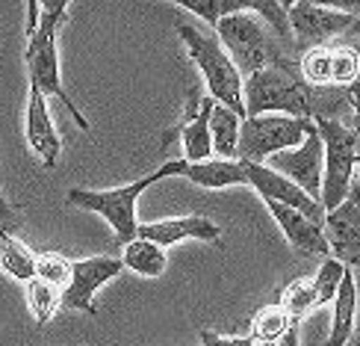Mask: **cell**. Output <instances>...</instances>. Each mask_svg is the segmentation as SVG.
<instances>
[{"instance_id": "cell-13", "label": "cell", "mask_w": 360, "mask_h": 346, "mask_svg": "<svg viewBox=\"0 0 360 346\" xmlns=\"http://www.w3.org/2000/svg\"><path fill=\"white\" fill-rule=\"evenodd\" d=\"M325 240L331 254L349 269H360V207L346 195L334 210H325Z\"/></svg>"}, {"instance_id": "cell-9", "label": "cell", "mask_w": 360, "mask_h": 346, "mask_svg": "<svg viewBox=\"0 0 360 346\" xmlns=\"http://www.w3.org/2000/svg\"><path fill=\"white\" fill-rule=\"evenodd\" d=\"M122 269H124L122 258H110V254L71 261V278L63 288V308L83 311V314H98L95 293L103 288V284H110Z\"/></svg>"}, {"instance_id": "cell-12", "label": "cell", "mask_w": 360, "mask_h": 346, "mask_svg": "<svg viewBox=\"0 0 360 346\" xmlns=\"http://www.w3.org/2000/svg\"><path fill=\"white\" fill-rule=\"evenodd\" d=\"M245 175H248V187L257 192L263 202H283V204H290L295 210H302V214H307L316 222L325 219V207L319 204V199H313L310 192H304L287 175L275 172L269 163H245Z\"/></svg>"}, {"instance_id": "cell-23", "label": "cell", "mask_w": 360, "mask_h": 346, "mask_svg": "<svg viewBox=\"0 0 360 346\" xmlns=\"http://www.w3.org/2000/svg\"><path fill=\"white\" fill-rule=\"evenodd\" d=\"M27 305H30V314L36 317L39 326L51 323L53 314L63 308V288H56V284L33 276L27 281Z\"/></svg>"}, {"instance_id": "cell-34", "label": "cell", "mask_w": 360, "mask_h": 346, "mask_svg": "<svg viewBox=\"0 0 360 346\" xmlns=\"http://www.w3.org/2000/svg\"><path fill=\"white\" fill-rule=\"evenodd\" d=\"M275 346H302V338H298V323H292V326H290V332L283 335Z\"/></svg>"}, {"instance_id": "cell-15", "label": "cell", "mask_w": 360, "mask_h": 346, "mask_svg": "<svg viewBox=\"0 0 360 346\" xmlns=\"http://www.w3.org/2000/svg\"><path fill=\"white\" fill-rule=\"evenodd\" d=\"M24 133H27V145L36 152L44 169H53L63 154V140L56 133V125L48 113V98L41 95V89L30 83V95H27V118H24Z\"/></svg>"}, {"instance_id": "cell-31", "label": "cell", "mask_w": 360, "mask_h": 346, "mask_svg": "<svg viewBox=\"0 0 360 346\" xmlns=\"http://www.w3.org/2000/svg\"><path fill=\"white\" fill-rule=\"evenodd\" d=\"M349 104H352V128L360 137V80H354L349 86Z\"/></svg>"}, {"instance_id": "cell-4", "label": "cell", "mask_w": 360, "mask_h": 346, "mask_svg": "<svg viewBox=\"0 0 360 346\" xmlns=\"http://www.w3.org/2000/svg\"><path fill=\"white\" fill-rule=\"evenodd\" d=\"M216 36L224 44V51L231 54L233 66L239 68L243 78L266 66H290L287 54L278 44L275 30L257 21L254 15H245V12L224 15L216 24Z\"/></svg>"}, {"instance_id": "cell-17", "label": "cell", "mask_w": 360, "mask_h": 346, "mask_svg": "<svg viewBox=\"0 0 360 346\" xmlns=\"http://www.w3.org/2000/svg\"><path fill=\"white\" fill-rule=\"evenodd\" d=\"M139 234L166 249L174 243H184V240H204V243H219L221 240V228L207 216H174V219L145 222L139 225Z\"/></svg>"}, {"instance_id": "cell-1", "label": "cell", "mask_w": 360, "mask_h": 346, "mask_svg": "<svg viewBox=\"0 0 360 346\" xmlns=\"http://www.w3.org/2000/svg\"><path fill=\"white\" fill-rule=\"evenodd\" d=\"M184 166H186L184 157L169 160V163H162L160 169H154L151 175L133 180V184L115 187V190H83V187H74V190L65 192V202L74 204V207H80V210H89V214L103 216V219L110 222L115 243L124 246L127 240L139 237V219H136L139 195L148 187H154L157 180L180 178V175H184Z\"/></svg>"}, {"instance_id": "cell-8", "label": "cell", "mask_w": 360, "mask_h": 346, "mask_svg": "<svg viewBox=\"0 0 360 346\" xmlns=\"http://www.w3.org/2000/svg\"><path fill=\"white\" fill-rule=\"evenodd\" d=\"M287 18L292 30V44L298 51H307L313 44H328V39L334 36H346L354 15L331 6H319L313 0H295L287 9Z\"/></svg>"}, {"instance_id": "cell-22", "label": "cell", "mask_w": 360, "mask_h": 346, "mask_svg": "<svg viewBox=\"0 0 360 346\" xmlns=\"http://www.w3.org/2000/svg\"><path fill=\"white\" fill-rule=\"evenodd\" d=\"M292 323H298V320L290 317L287 308H283L281 302H272V305H266V308H260L257 314H254L248 338L254 343H278L283 335L290 332Z\"/></svg>"}, {"instance_id": "cell-24", "label": "cell", "mask_w": 360, "mask_h": 346, "mask_svg": "<svg viewBox=\"0 0 360 346\" xmlns=\"http://www.w3.org/2000/svg\"><path fill=\"white\" fill-rule=\"evenodd\" d=\"M278 302L287 308V314L292 320L302 323V317H307L310 311H316V288H313V276H304V278H295L290 281L287 288L281 290Z\"/></svg>"}, {"instance_id": "cell-11", "label": "cell", "mask_w": 360, "mask_h": 346, "mask_svg": "<svg viewBox=\"0 0 360 346\" xmlns=\"http://www.w3.org/2000/svg\"><path fill=\"white\" fill-rule=\"evenodd\" d=\"M172 4L184 6V9L192 12V15H198V18L207 21L213 30H216V24L224 18V15L257 12L260 18L275 30V36H278L281 42H290V39H292L287 9L281 6V0H172Z\"/></svg>"}, {"instance_id": "cell-25", "label": "cell", "mask_w": 360, "mask_h": 346, "mask_svg": "<svg viewBox=\"0 0 360 346\" xmlns=\"http://www.w3.org/2000/svg\"><path fill=\"white\" fill-rule=\"evenodd\" d=\"M298 74L310 86H334L331 80V44H313L298 56Z\"/></svg>"}, {"instance_id": "cell-6", "label": "cell", "mask_w": 360, "mask_h": 346, "mask_svg": "<svg viewBox=\"0 0 360 346\" xmlns=\"http://www.w3.org/2000/svg\"><path fill=\"white\" fill-rule=\"evenodd\" d=\"M59 27H63V21H59V18L39 12V24L27 33V51H24L27 74H30V83L41 89L44 98L63 101V107L68 110V116L74 118V122H77V128L89 133L86 116L77 110V104L71 101V95L65 92V86H63V71H59V48H56Z\"/></svg>"}, {"instance_id": "cell-10", "label": "cell", "mask_w": 360, "mask_h": 346, "mask_svg": "<svg viewBox=\"0 0 360 346\" xmlns=\"http://www.w3.org/2000/svg\"><path fill=\"white\" fill-rule=\"evenodd\" d=\"M275 172L287 175L290 180H295L304 192H310L313 199H319L322 190V166H325V145L316 125H310L307 137L298 142L295 148H287V152H278L266 160Z\"/></svg>"}, {"instance_id": "cell-37", "label": "cell", "mask_w": 360, "mask_h": 346, "mask_svg": "<svg viewBox=\"0 0 360 346\" xmlns=\"http://www.w3.org/2000/svg\"><path fill=\"white\" fill-rule=\"evenodd\" d=\"M292 4H295V0H281V6H283V9H290Z\"/></svg>"}, {"instance_id": "cell-21", "label": "cell", "mask_w": 360, "mask_h": 346, "mask_svg": "<svg viewBox=\"0 0 360 346\" xmlns=\"http://www.w3.org/2000/svg\"><path fill=\"white\" fill-rule=\"evenodd\" d=\"M239 125H243V116L233 113L231 107H224V104L213 101V110H210V140H213V154L236 157Z\"/></svg>"}, {"instance_id": "cell-35", "label": "cell", "mask_w": 360, "mask_h": 346, "mask_svg": "<svg viewBox=\"0 0 360 346\" xmlns=\"http://www.w3.org/2000/svg\"><path fill=\"white\" fill-rule=\"evenodd\" d=\"M360 36V15H357V18L352 21V27L346 30V39H357Z\"/></svg>"}, {"instance_id": "cell-26", "label": "cell", "mask_w": 360, "mask_h": 346, "mask_svg": "<svg viewBox=\"0 0 360 346\" xmlns=\"http://www.w3.org/2000/svg\"><path fill=\"white\" fill-rule=\"evenodd\" d=\"M331 80L334 86H352L360 80V51L352 42L331 44Z\"/></svg>"}, {"instance_id": "cell-27", "label": "cell", "mask_w": 360, "mask_h": 346, "mask_svg": "<svg viewBox=\"0 0 360 346\" xmlns=\"http://www.w3.org/2000/svg\"><path fill=\"white\" fill-rule=\"evenodd\" d=\"M342 273H346V266H342L334 254H325V261L319 266V273L313 276V288H316V305L322 308L325 302H331L337 296V288L342 281Z\"/></svg>"}, {"instance_id": "cell-28", "label": "cell", "mask_w": 360, "mask_h": 346, "mask_svg": "<svg viewBox=\"0 0 360 346\" xmlns=\"http://www.w3.org/2000/svg\"><path fill=\"white\" fill-rule=\"evenodd\" d=\"M36 276L56 288H65L71 278V261L59 252H36Z\"/></svg>"}, {"instance_id": "cell-39", "label": "cell", "mask_w": 360, "mask_h": 346, "mask_svg": "<svg viewBox=\"0 0 360 346\" xmlns=\"http://www.w3.org/2000/svg\"><path fill=\"white\" fill-rule=\"evenodd\" d=\"M352 44H354V48H357V51H360V36H357V39H354V42H352Z\"/></svg>"}, {"instance_id": "cell-29", "label": "cell", "mask_w": 360, "mask_h": 346, "mask_svg": "<svg viewBox=\"0 0 360 346\" xmlns=\"http://www.w3.org/2000/svg\"><path fill=\"white\" fill-rule=\"evenodd\" d=\"M201 346H254V340L248 335L233 338V335H219V332H210V328H204V332H201Z\"/></svg>"}, {"instance_id": "cell-2", "label": "cell", "mask_w": 360, "mask_h": 346, "mask_svg": "<svg viewBox=\"0 0 360 346\" xmlns=\"http://www.w3.org/2000/svg\"><path fill=\"white\" fill-rule=\"evenodd\" d=\"M245 116L260 113H287L313 118L316 116V89L302 80L298 68L290 66H266L260 71L245 74L243 80Z\"/></svg>"}, {"instance_id": "cell-5", "label": "cell", "mask_w": 360, "mask_h": 346, "mask_svg": "<svg viewBox=\"0 0 360 346\" xmlns=\"http://www.w3.org/2000/svg\"><path fill=\"white\" fill-rule=\"evenodd\" d=\"M313 125H316L322 145H325L319 204L325 210H334L349 195V190L354 184V169L360 163V137L354 133V128L342 125V118L316 116Z\"/></svg>"}, {"instance_id": "cell-14", "label": "cell", "mask_w": 360, "mask_h": 346, "mask_svg": "<svg viewBox=\"0 0 360 346\" xmlns=\"http://www.w3.org/2000/svg\"><path fill=\"white\" fill-rule=\"evenodd\" d=\"M213 101H216L213 95L198 98L192 92L180 125H174L166 137H162V148H169L172 140H180V145H184V160L213 157V140H210V110H213Z\"/></svg>"}, {"instance_id": "cell-18", "label": "cell", "mask_w": 360, "mask_h": 346, "mask_svg": "<svg viewBox=\"0 0 360 346\" xmlns=\"http://www.w3.org/2000/svg\"><path fill=\"white\" fill-rule=\"evenodd\" d=\"M198 187L207 190H228V187H245V163L239 157H207V160H186L184 175Z\"/></svg>"}, {"instance_id": "cell-30", "label": "cell", "mask_w": 360, "mask_h": 346, "mask_svg": "<svg viewBox=\"0 0 360 346\" xmlns=\"http://www.w3.org/2000/svg\"><path fill=\"white\" fill-rule=\"evenodd\" d=\"M39 4V12H44V15H53V18H59L65 24V18H68V4L71 0H36Z\"/></svg>"}, {"instance_id": "cell-36", "label": "cell", "mask_w": 360, "mask_h": 346, "mask_svg": "<svg viewBox=\"0 0 360 346\" xmlns=\"http://www.w3.org/2000/svg\"><path fill=\"white\" fill-rule=\"evenodd\" d=\"M349 195H352V199H354V204L360 207V187H357V180H354V184H352V190H349Z\"/></svg>"}, {"instance_id": "cell-16", "label": "cell", "mask_w": 360, "mask_h": 346, "mask_svg": "<svg viewBox=\"0 0 360 346\" xmlns=\"http://www.w3.org/2000/svg\"><path fill=\"white\" fill-rule=\"evenodd\" d=\"M266 207H269V214H272V219L278 222L281 234L287 237V243L298 254H310V258H313V254H319V258L331 254L322 222L310 219L307 214H302V210H295V207L283 204V202H266Z\"/></svg>"}, {"instance_id": "cell-38", "label": "cell", "mask_w": 360, "mask_h": 346, "mask_svg": "<svg viewBox=\"0 0 360 346\" xmlns=\"http://www.w3.org/2000/svg\"><path fill=\"white\" fill-rule=\"evenodd\" d=\"M354 180H357V187H360V163H357V178Z\"/></svg>"}, {"instance_id": "cell-3", "label": "cell", "mask_w": 360, "mask_h": 346, "mask_svg": "<svg viewBox=\"0 0 360 346\" xmlns=\"http://www.w3.org/2000/svg\"><path fill=\"white\" fill-rule=\"evenodd\" d=\"M177 36L186 44L192 63L201 68L210 95L245 118L243 74H239V68L233 66V59L228 51H224V44L213 33H207V30L195 27V24H177Z\"/></svg>"}, {"instance_id": "cell-32", "label": "cell", "mask_w": 360, "mask_h": 346, "mask_svg": "<svg viewBox=\"0 0 360 346\" xmlns=\"http://www.w3.org/2000/svg\"><path fill=\"white\" fill-rule=\"evenodd\" d=\"M0 222H4L9 231L15 228V222H18V207H15V204H9V202H6L4 190H0Z\"/></svg>"}, {"instance_id": "cell-7", "label": "cell", "mask_w": 360, "mask_h": 346, "mask_svg": "<svg viewBox=\"0 0 360 346\" xmlns=\"http://www.w3.org/2000/svg\"><path fill=\"white\" fill-rule=\"evenodd\" d=\"M313 118L287 116V113H260L245 116L239 125L236 157L245 163H266L272 154L295 148L307 137Z\"/></svg>"}, {"instance_id": "cell-20", "label": "cell", "mask_w": 360, "mask_h": 346, "mask_svg": "<svg viewBox=\"0 0 360 346\" xmlns=\"http://www.w3.org/2000/svg\"><path fill=\"white\" fill-rule=\"evenodd\" d=\"M122 264L127 269H133L136 276H145V278H160L166 273L169 266V254H166V246L154 243L148 237H133L122 246Z\"/></svg>"}, {"instance_id": "cell-33", "label": "cell", "mask_w": 360, "mask_h": 346, "mask_svg": "<svg viewBox=\"0 0 360 346\" xmlns=\"http://www.w3.org/2000/svg\"><path fill=\"white\" fill-rule=\"evenodd\" d=\"M319 6H331V9H340V12H349V15H360V0H313Z\"/></svg>"}, {"instance_id": "cell-19", "label": "cell", "mask_w": 360, "mask_h": 346, "mask_svg": "<svg viewBox=\"0 0 360 346\" xmlns=\"http://www.w3.org/2000/svg\"><path fill=\"white\" fill-rule=\"evenodd\" d=\"M334 314H331V332L325 338V346H346L354 335V323H357V281H354V269L346 266L342 281L337 288Z\"/></svg>"}]
</instances>
